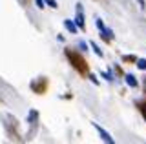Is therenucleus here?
Returning <instances> with one entry per match:
<instances>
[{
	"instance_id": "1",
	"label": "nucleus",
	"mask_w": 146,
	"mask_h": 144,
	"mask_svg": "<svg viewBox=\"0 0 146 144\" xmlns=\"http://www.w3.org/2000/svg\"><path fill=\"white\" fill-rule=\"evenodd\" d=\"M66 57L70 60V64L79 71V75L86 77L88 75V62L84 60V57L79 55V51H73V49H66Z\"/></svg>"
},
{
	"instance_id": "2",
	"label": "nucleus",
	"mask_w": 146,
	"mask_h": 144,
	"mask_svg": "<svg viewBox=\"0 0 146 144\" xmlns=\"http://www.w3.org/2000/svg\"><path fill=\"white\" fill-rule=\"evenodd\" d=\"M75 9H77V26H79L80 29H84V7H82V4H77L75 6Z\"/></svg>"
},
{
	"instance_id": "3",
	"label": "nucleus",
	"mask_w": 146,
	"mask_h": 144,
	"mask_svg": "<svg viewBox=\"0 0 146 144\" xmlns=\"http://www.w3.org/2000/svg\"><path fill=\"white\" fill-rule=\"evenodd\" d=\"M97 28H99L100 31H102V38L106 40V42H110L113 35H111V31H110V29H106V28H104V24H102V20H100V18L97 20Z\"/></svg>"
},
{
	"instance_id": "4",
	"label": "nucleus",
	"mask_w": 146,
	"mask_h": 144,
	"mask_svg": "<svg viewBox=\"0 0 146 144\" xmlns=\"http://www.w3.org/2000/svg\"><path fill=\"white\" fill-rule=\"evenodd\" d=\"M95 128H97V131H99L100 135H102V139H104V141H106L108 144H115V142L111 141V137H110V133H108V131H104V129L100 128V126H97V124H95Z\"/></svg>"
},
{
	"instance_id": "5",
	"label": "nucleus",
	"mask_w": 146,
	"mask_h": 144,
	"mask_svg": "<svg viewBox=\"0 0 146 144\" xmlns=\"http://www.w3.org/2000/svg\"><path fill=\"white\" fill-rule=\"evenodd\" d=\"M31 88H33V89H36V93H44V89H46V80H44V82L42 84H31Z\"/></svg>"
},
{
	"instance_id": "6",
	"label": "nucleus",
	"mask_w": 146,
	"mask_h": 144,
	"mask_svg": "<svg viewBox=\"0 0 146 144\" xmlns=\"http://www.w3.org/2000/svg\"><path fill=\"white\" fill-rule=\"evenodd\" d=\"M126 82H128V86L137 88V79L133 77V75H126Z\"/></svg>"
},
{
	"instance_id": "7",
	"label": "nucleus",
	"mask_w": 146,
	"mask_h": 144,
	"mask_svg": "<svg viewBox=\"0 0 146 144\" xmlns=\"http://www.w3.org/2000/svg\"><path fill=\"white\" fill-rule=\"evenodd\" d=\"M64 26L68 28V31H70V33H77V28H75V24H73L71 20H64Z\"/></svg>"
},
{
	"instance_id": "8",
	"label": "nucleus",
	"mask_w": 146,
	"mask_h": 144,
	"mask_svg": "<svg viewBox=\"0 0 146 144\" xmlns=\"http://www.w3.org/2000/svg\"><path fill=\"white\" fill-rule=\"evenodd\" d=\"M137 106H139L141 113H143V115H144V119H146V102H139V104H137Z\"/></svg>"
},
{
	"instance_id": "9",
	"label": "nucleus",
	"mask_w": 146,
	"mask_h": 144,
	"mask_svg": "<svg viewBox=\"0 0 146 144\" xmlns=\"http://www.w3.org/2000/svg\"><path fill=\"white\" fill-rule=\"evenodd\" d=\"M46 4H48L49 7H53V9H57V7H58V4L55 2V0H46Z\"/></svg>"
},
{
	"instance_id": "10",
	"label": "nucleus",
	"mask_w": 146,
	"mask_h": 144,
	"mask_svg": "<svg viewBox=\"0 0 146 144\" xmlns=\"http://www.w3.org/2000/svg\"><path fill=\"white\" fill-rule=\"evenodd\" d=\"M137 66H139L141 69H146V60H144V58H141V60H137Z\"/></svg>"
},
{
	"instance_id": "11",
	"label": "nucleus",
	"mask_w": 146,
	"mask_h": 144,
	"mask_svg": "<svg viewBox=\"0 0 146 144\" xmlns=\"http://www.w3.org/2000/svg\"><path fill=\"white\" fill-rule=\"evenodd\" d=\"M91 48H93V49H95V53H97V55H99V57H102V51H100V49H99L97 46H95V44H93V42H91Z\"/></svg>"
},
{
	"instance_id": "12",
	"label": "nucleus",
	"mask_w": 146,
	"mask_h": 144,
	"mask_svg": "<svg viewBox=\"0 0 146 144\" xmlns=\"http://www.w3.org/2000/svg\"><path fill=\"white\" fill-rule=\"evenodd\" d=\"M35 2H36V6H38L40 9H42V7H44V2H46V0H35Z\"/></svg>"
}]
</instances>
